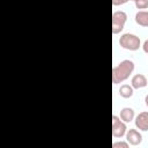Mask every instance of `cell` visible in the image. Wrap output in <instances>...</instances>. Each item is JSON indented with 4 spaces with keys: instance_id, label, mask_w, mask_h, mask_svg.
<instances>
[{
    "instance_id": "6da1fadb",
    "label": "cell",
    "mask_w": 148,
    "mask_h": 148,
    "mask_svg": "<svg viewBox=\"0 0 148 148\" xmlns=\"http://www.w3.org/2000/svg\"><path fill=\"white\" fill-rule=\"evenodd\" d=\"M133 71H134V62L132 60L125 59V60L120 61L112 69V82H113V84H118V83H121V82L126 81L130 77V75L133 73Z\"/></svg>"
},
{
    "instance_id": "7a4b0ae2",
    "label": "cell",
    "mask_w": 148,
    "mask_h": 148,
    "mask_svg": "<svg viewBox=\"0 0 148 148\" xmlns=\"http://www.w3.org/2000/svg\"><path fill=\"white\" fill-rule=\"evenodd\" d=\"M119 45L125 50L136 51V50H139L141 47V40L136 35L131 34V32H126V34H123L120 36Z\"/></svg>"
},
{
    "instance_id": "3957f363",
    "label": "cell",
    "mask_w": 148,
    "mask_h": 148,
    "mask_svg": "<svg viewBox=\"0 0 148 148\" xmlns=\"http://www.w3.org/2000/svg\"><path fill=\"white\" fill-rule=\"evenodd\" d=\"M127 21V14L123 10L113 12L112 14V34H120Z\"/></svg>"
},
{
    "instance_id": "277c9868",
    "label": "cell",
    "mask_w": 148,
    "mask_h": 148,
    "mask_svg": "<svg viewBox=\"0 0 148 148\" xmlns=\"http://www.w3.org/2000/svg\"><path fill=\"white\" fill-rule=\"evenodd\" d=\"M127 132L126 123L120 119V117L113 114L112 116V136L113 138H123Z\"/></svg>"
},
{
    "instance_id": "5b68a950",
    "label": "cell",
    "mask_w": 148,
    "mask_h": 148,
    "mask_svg": "<svg viewBox=\"0 0 148 148\" xmlns=\"http://www.w3.org/2000/svg\"><path fill=\"white\" fill-rule=\"evenodd\" d=\"M125 136H126V141L131 146H139L142 142V135L138 130H134V128L127 130Z\"/></svg>"
},
{
    "instance_id": "8992f818",
    "label": "cell",
    "mask_w": 148,
    "mask_h": 148,
    "mask_svg": "<svg viewBox=\"0 0 148 148\" xmlns=\"http://www.w3.org/2000/svg\"><path fill=\"white\" fill-rule=\"evenodd\" d=\"M135 126L139 131H148V111L140 112L135 117Z\"/></svg>"
},
{
    "instance_id": "52a82bcc",
    "label": "cell",
    "mask_w": 148,
    "mask_h": 148,
    "mask_svg": "<svg viewBox=\"0 0 148 148\" xmlns=\"http://www.w3.org/2000/svg\"><path fill=\"white\" fill-rule=\"evenodd\" d=\"M148 84V80L143 74H135L131 79V86L134 89H141L145 88Z\"/></svg>"
},
{
    "instance_id": "ba28073f",
    "label": "cell",
    "mask_w": 148,
    "mask_h": 148,
    "mask_svg": "<svg viewBox=\"0 0 148 148\" xmlns=\"http://www.w3.org/2000/svg\"><path fill=\"white\" fill-rule=\"evenodd\" d=\"M134 110L130 106H125L120 110V113H119V117L125 123H131L133 119H134Z\"/></svg>"
},
{
    "instance_id": "9c48e42d",
    "label": "cell",
    "mask_w": 148,
    "mask_h": 148,
    "mask_svg": "<svg viewBox=\"0 0 148 148\" xmlns=\"http://www.w3.org/2000/svg\"><path fill=\"white\" fill-rule=\"evenodd\" d=\"M135 22L141 27H148V12L139 10L135 14Z\"/></svg>"
},
{
    "instance_id": "30bf717a",
    "label": "cell",
    "mask_w": 148,
    "mask_h": 148,
    "mask_svg": "<svg viewBox=\"0 0 148 148\" xmlns=\"http://www.w3.org/2000/svg\"><path fill=\"white\" fill-rule=\"evenodd\" d=\"M134 92V88L131 84H123L119 88V95L123 98H131L133 96Z\"/></svg>"
},
{
    "instance_id": "8fae6325",
    "label": "cell",
    "mask_w": 148,
    "mask_h": 148,
    "mask_svg": "<svg viewBox=\"0 0 148 148\" xmlns=\"http://www.w3.org/2000/svg\"><path fill=\"white\" fill-rule=\"evenodd\" d=\"M134 5L138 9H147L148 8V0H135Z\"/></svg>"
},
{
    "instance_id": "7c38bea8",
    "label": "cell",
    "mask_w": 148,
    "mask_h": 148,
    "mask_svg": "<svg viewBox=\"0 0 148 148\" xmlns=\"http://www.w3.org/2000/svg\"><path fill=\"white\" fill-rule=\"evenodd\" d=\"M130 143L127 141H117L112 143V148H128Z\"/></svg>"
},
{
    "instance_id": "4fadbf2b",
    "label": "cell",
    "mask_w": 148,
    "mask_h": 148,
    "mask_svg": "<svg viewBox=\"0 0 148 148\" xmlns=\"http://www.w3.org/2000/svg\"><path fill=\"white\" fill-rule=\"evenodd\" d=\"M128 0H112V5L113 6H121L124 3H126Z\"/></svg>"
},
{
    "instance_id": "5bb4252c",
    "label": "cell",
    "mask_w": 148,
    "mask_h": 148,
    "mask_svg": "<svg viewBox=\"0 0 148 148\" xmlns=\"http://www.w3.org/2000/svg\"><path fill=\"white\" fill-rule=\"evenodd\" d=\"M141 47H142V50H143L145 53H148V39H146L143 42V44L141 45Z\"/></svg>"
},
{
    "instance_id": "9a60e30c",
    "label": "cell",
    "mask_w": 148,
    "mask_h": 148,
    "mask_svg": "<svg viewBox=\"0 0 148 148\" xmlns=\"http://www.w3.org/2000/svg\"><path fill=\"white\" fill-rule=\"evenodd\" d=\"M145 103H146V105H147V108H148V94H147L146 97H145Z\"/></svg>"
},
{
    "instance_id": "2e32d148",
    "label": "cell",
    "mask_w": 148,
    "mask_h": 148,
    "mask_svg": "<svg viewBox=\"0 0 148 148\" xmlns=\"http://www.w3.org/2000/svg\"><path fill=\"white\" fill-rule=\"evenodd\" d=\"M128 1H135V0H128Z\"/></svg>"
}]
</instances>
